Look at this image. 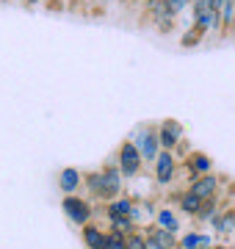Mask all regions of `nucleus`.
Here are the masks:
<instances>
[{"mask_svg": "<svg viewBox=\"0 0 235 249\" xmlns=\"http://www.w3.org/2000/svg\"><path fill=\"white\" fill-rule=\"evenodd\" d=\"M221 3H224V0H208V9L218 11V9H221Z\"/></svg>", "mask_w": 235, "mask_h": 249, "instance_id": "nucleus-26", "label": "nucleus"}, {"mask_svg": "<svg viewBox=\"0 0 235 249\" xmlns=\"http://www.w3.org/2000/svg\"><path fill=\"white\" fill-rule=\"evenodd\" d=\"M105 238H108V227H100L97 222H89L81 227V241L86 249H102Z\"/></svg>", "mask_w": 235, "mask_h": 249, "instance_id": "nucleus-13", "label": "nucleus"}, {"mask_svg": "<svg viewBox=\"0 0 235 249\" xmlns=\"http://www.w3.org/2000/svg\"><path fill=\"white\" fill-rule=\"evenodd\" d=\"M47 6H50V9H55V11H58V9H61V0H50Z\"/></svg>", "mask_w": 235, "mask_h": 249, "instance_id": "nucleus-28", "label": "nucleus"}, {"mask_svg": "<svg viewBox=\"0 0 235 249\" xmlns=\"http://www.w3.org/2000/svg\"><path fill=\"white\" fill-rule=\"evenodd\" d=\"M210 230L216 232L218 238H230L235 232V208H224V211H218L216 219L210 222Z\"/></svg>", "mask_w": 235, "mask_h": 249, "instance_id": "nucleus-14", "label": "nucleus"}, {"mask_svg": "<svg viewBox=\"0 0 235 249\" xmlns=\"http://www.w3.org/2000/svg\"><path fill=\"white\" fill-rule=\"evenodd\" d=\"M191 14H194V22H191V25L197 28L202 36L218 34V11L205 6V9H191Z\"/></svg>", "mask_w": 235, "mask_h": 249, "instance_id": "nucleus-11", "label": "nucleus"}, {"mask_svg": "<svg viewBox=\"0 0 235 249\" xmlns=\"http://www.w3.org/2000/svg\"><path fill=\"white\" fill-rule=\"evenodd\" d=\"M125 247L127 249H150V244H147V235L141 227H136L133 232H127V238H125Z\"/></svg>", "mask_w": 235, "mask_h": 249, "instance_id": "nucleus-22", "label": "nucleus"}, {"mask_svg": "<svg viewBox=\"0 0 235 249\" xmlns=\"http://www.w3.org/2000/svg\"><path fill=\"white\" fill-rule=\"evenodd\" d=\"M202 39H205V36L199 34V31H197L194 25H188V28H185V34L180 36V45L191 50V47H199V45H202Z\"/></svg>", "mask_w": 235, "mask_h": 249, "instance_id": "nucleus-23", "label": "nucleus"}, {"mask_svg": "<svg viewBox=\"0 0 235 249\" xmlns=\"http://www.w3.org/2000/svg\"><path fill=\"white\" fill-rule=\"evenodd\" d=\"M125 232H114L108 230V238H105V244H102V249H127L125 247Z\"/></svg>", "mask_w": 235, "mask_h": 249, "instance_id": "nucleus-24", "label": "nucleus"}, {"mask_svg": "<svg viewBox=\"0 0 235 249\" xmlns=\"http://www.w3.org/2000/svg\"><path fill=\"white\" fill-rule=\"evenodd\" d=\"M108 219V230H114V232H133L136 230V224L130 222V216H117V213H111V216H105Z\"/></svg>", "mask_w": 235, "mask_h": 249, "instance_id": "nucleus-21", "label": "nucleus"}, {"mask_svg": "<svg viewBox=\"0 0 235 249\" xmlns=\"http://www.w3.org/2000/svg\"><path fill=\"white\" fill-rule=\"evenodd\" d=\"M177 172H180V163H177V152L174 150H161L158 158L152 163V175L158 186H172L177 180Z\"/></svg>", "mask_w": 235, "mask_h": 249, "instance_id": "nucleus-5", "label": "nucleus"}, {"mask_svg": "<svg viewBox=\"0 0 235 249\" xmlns=\"http://www.w3.org/2000/svg\"><path fill=\"white\" fill-rule=\"evenodd\" d=\"M133 205H136V199H130V196L119 194L117 199H108V202H105V216H111V213H117V216H130Z\"/></svg>", "mask_w": 235, "mask_h": 249, "instance_id": "nucleus-19", "label": "nucleus"}, {"mask_svg": "<svg viewBox=\"0 0 235 249\" xmlns=\"http://www.w3.org/2000/svg\"><path fill=\"white\" fill-rule=\"evenodd\" d=\"M58 191L61 194H78L83 186V172L75 169V166H64L61 172H58Z\"/></svg>", "mask_w": 235, "mask_h": 249, "instance_id": "nucleus-12", "label": "nucleus"}, {"mask_svg": "<svg viewBox=\"0 0 235 249\" xmlns=\"http://www.w3.org/2000/svg\"><path fill=\"white\" fill-rule=\"evenodd\" d=\"M166 6H169V11L174 17H180L185 9H191V0H166Z\"/></svg>", "mask_w": 235, "mask_h": 249, "instance_id": "nucleus-25", "label": "nucleus"}, {"mask_svg": "<svg viewBox=\"0 0 235 249\" xmlns=\"http://www.w3.org/2000/svg\"><path fill=\"white\" fill-rule=\"evenodd\" d=\"M144 14L147 19L152 22L155 28H158V34H172L174 31V14L169 11V6H166V0H158V3H144Z\"/></svg>", "mask_w": 235, "mask_h": 249, "instance_id": "nucleus-7", "label": "nucleus"}, {"mask_svg": "<svg viewBox=\"0 0 235 249\" xmlns=\"http://www.w3.org/2000/svg\"><path fill=\"white\" fill-rule=\"evenodd\" d=\"M152 224H158V227H163V230H169V232H177L183 230V219H180V211H172V208H161L158 213H155Z\"/></svg>", "mask_w": 235, "mask_h": 249, "instance_id": "nucleus-17", "label": "nucleus"}, {"mask_svg": "<svg viewBox=\"0 0 235 249\" xmlns=\"http://www.w3.org/2000/svg\"><path fill=\"white\" fill-rule=\"evenodd\" d=\"M216 169V163L210 158L208 152L202 150H191L185 158H183V172H185V180H194L199 175H208V172Z\"/></svg>", "mask_w": 235, "mask_h": 249, "instance_id": "nucleus-8", "label": "nucleus"}, {"mask_svg": "<svg viewBox=\"0 0 235 249\" xmlns=\"http://www.w3.org/2000/svg\"><path fill=\"white\" fill-rule=\"evenodd\" d=\"M127 3H141V0H127Z\"/></svg>", "mask_w": 235, "mask_h": 249, "instance_id": "nucleus-31", "label": "nucleus"}, {"mask_svg": "<svg viewBox=\"0 0 235 249\" xmlns=\"http://www.w3.org/2000/svg\"><path fill=\"white\" fill-rule=\"evenodd\" d=\"M22 3H25V6H39L42 0H22Z\"/></svg>", "mask_w": 235, "mask_h": 249, "instance_id": "nucleus-29", "label": "nucleus"}, {"mask_svg": "<svg viewBox=\"0 0 235 249\" xmlns=\"http://www.w3.org/2000/svg\"><path fill=\"white\" fill-rule=\"evenodd\" d=\"M188 191L197 194L199 199H208V196H216L221 191V175L216 172H208V175H199V178L188 180Z\"/></svg>", "mask_w": 235, "mask_h": 249, "instance_id": "nucleus-10", "label": "nucleus"}, {"mask_svg": "<svg viewBox=\"0 0 235 249\" xmlns=\"http://www.w3.org/2000/svg\"><path fill=\"white\" fill-rule=\"evenodd\" d=\"M61 211L75 227H83V224H89L91 219H94V205H91L86 196H81V194H64Z\"/></svg>", "mask_w": 235, "mask_h": 249, "instance_id": "nucleus-3", "label": "nucleus"}, {"mask_svg": "<svg viewBox=\"0 0 235 249\" xmlns=\"http://www.w3.org/2000/svg\"><path fill=\"white\" fill-rule=\"evenodd\" d=\"M210 249H235V247H233V244H213Z\"/></svg>", "mask_w": 235, "mask_h": 249, "instance_id": "nucleus-27", "label": "nucleus"}, {"mask_svg": "<svg viewBox=\"0 0 235 249\" xmlns=\"http://www.w3.org/2000/svg\"><path fill=\"white\" fill-rule=\"evenodd\" d=\"M210 247H213V244H210ZM210 247H197V249H210Z\"/></svg>", "mask_w": 235, "mask_h": 249, "instance_id": "nucleus-30", "label": "nucleus"}, {"mask_svg": "<svg viewBox=\"0 0 235 249\" xmlns=\"http://www.w3.org/2000/svg\"><path fill=\"white\" fill-rule=\"evenodd\" d=\"M83 186H86L91 199L108 202V199H117L119 194H125V175L119 172L117 160H111L102 169L83 175Z\"/></svg>", "mask_w": 235, "mask_h": 249, "instance_id": "nucleus-1", "label": "nucleus"}, {"mask_svg": "<svg viewBox=\"0 0 235 249\" xmlns=\"http://www.w3.org/2000/svg\"><path fill=\"white\" fill-rule=\"evenodd\" d=\"M144 3H158V0H144Z\"/></svg>", "mask_w": 235, "mask_h": 249, "instance_id": "nucleus-32", "label": "nucleus"}, {"mask_svg": "<svg viewBox=\"0 0 235 249\" xmlns=\"http://www.w3.org/2000/svg\"><path fill=\"white\" fill-rule=\"evenodd\" d=\"M235 34V0H224L218 9V36H233Z\"/></svg>", "mask_w": 235, "mask_h": 249, "instance_id": "nucleus-16", "label": "nucleus"}, {"mask_svg": "<svg viewBox=\"0 0 235 249\" xmlns=\"http://www.w3.org/2000/svg\"><path fill=\"white\" fill-rule=\"evenodd\" d=\"M213 244V235L202 230H188L185 235H180V249H197V247H210Z\"/></svg>", "mask_w": 235, "mask_h": 249, "instance_id": "nucleus-18", "label": "nucleus"}, {"mask_svg": "<svg viewBox=\"0 0 235 249\" xmlns=\"http://www.w3.org/2000/svg\"><path fill=\"white\" fill-rule=\"evenodd\" d=\"M91 3H102V0H91Z\"/></svg>", "mask_w": 235, "mask_h": 249, "instance_id": "nucleus-33", "label": "nucleus"}, {"mask_svg": "<svg viewBox=\"0 0 235 249\" xmlns=\"http://www.w3.org/2000/svg\"><path fill=\"white\" fill-rule=\"evenodd\" d=\"M218 205H221V199L216 196H208V199H202V208H199V213H197V222L199 224H210L213 219H216L218 213Z\"/></svg>", "mask_w": 235, "mask_h": 249, "instance_id": "nucleus-20", "label": "nucleus"}, {"mask_svg": "<svg viewBox=\"0 0 235 249\" xmlns=\"http://www.w3.org/2000/svg\"><path fill=\"white\" fill-rule=\"evenodd\" d=\"M141 230H144V235H147L150 249H180V238H177L174 232L158 227V224H144Z\"/></svg>", "mask_w": 235, "mask_h": 249, "instance_id": "nucleus-9", "label": "nucleus"}, {"mask_svg": "<svg viewBox=\"0 0 235 249\" xmlns=\"http://www.w3.org/2000/svg\"><path fill=\"white\" fill-rule=\"evenodd\" d=\"M136 150L144 158V166H152L158 152H161V142H158V122H144L141 127H136V133L130 136Z\"/></svg>", "mask_w": 235, "mask_h": 249, "instance_id": "nucleus-2", "label": "nucleus"}, {"mask_svg": "<svg viewBox=\"0 0 235 249\" xmlns=\"http://www.w3.org/2000/svg\"><path fill=\"white\" fill-rule=\"evenodd\" d=\"M117 166H119V172H122L125 178H136V175H141V169H144V158H141V152L136 150L133 139H125V142L119 144Z\"/></svg>", "mask_w": 235, "mask_h": 249, "instance_id": "nucleus-4", "label": "nucleus"}, {"mask_svg": "<svg viewBox=\"0 0 235 249\" xmlns=\"http://www.w3.org/2000/svg\"><path fill=\"white\" fill-rule=\"evenodd\" d=\"M158 142H161V150H177L180 142H185V127L180 119H172V116L161 119L158 122Z\"/></svg>", "mask_w": 235, "mask_h": 249, "instance_id": "nucleus-6", "label": "nucleus"}, {"mask_svg": "<svg viewBox=\"0 0 235 249\" xmlns=\"http://www.w3.org/2000/svg\"><path fill=\"white\" fill-rule=\"evenodd\" d=\"M174 205H177V211H180V216L197 219L199 208H202V199H199L197 194H191L188 188H185V191H180V194H174Z\"/></svg>", "mask_w": 235, "mask_h": 249, "instance_id": "nucleus-15", "label": "nucleus"}]
</instances>
